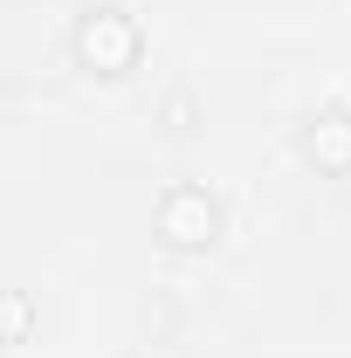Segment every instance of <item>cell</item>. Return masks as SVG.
<instances>
[{"instance_id":"1","label":"cell","mask_w":351,"mask_h":358,"mask_svg":"<svg viewBox=\"0 0 351 358\" xmlns=\"http://www.w3.org/2000/svg\"><path fill=\"white\" fill-rule=\"evenodd\" d=\"M138 55H145V35L124 7H89L76 21V62L89 76H124V69H138Z\"/></svg>"},{"instance_id":"2","label":"cell","mask_w":351,"mask_h":358,"mask_svg":"<svg viewBox=\"0 0 351 358\" xmlns=\"http://www.w3.org/2000/svg\"><path fill=\"white\" fill-rule=\"evenodd\" d=\"M152 227H159L166 248H186V255H193V248H214L220 241V200L207 186H173V193L159 200Z\"/></svg>"},{"instance_id":"3","label":"cell","mask_w":351,"mask_h":358,"mask_svg":"<svg viewBox=\"0 0 351 358\" xmlns=\"http://www.w3.org/2000/svg\"><path fill=\"white\" fill-rule=\"evenodd\" d=\"M303 159L317 166V173H331V179L351 173V110H345V103L317 110V117L303 124Z\"/></svg>"},{"instance_id":"4","label":"cell","mask_w":351,"mask_h":358,"mask_svg":"<svg viewBox=\"0 0 351 358\" xmlns=\"http://www.w3.org/2000/svg\"><path fill=\"white\" fill-rule=\"evenodd\" d=\"M28 331H35V303L21 289H0V345L7 338H28Z\"/></svg>"},{"instance_id":"5","label":"cell","mask_w":351,"mask_h":358,"mask_svg":"<svg viewBox=\"0 0 351 358\" xmlns=\"http://www.w3.org/2000/svg\"><path fill=\"white\" fill-rule=\"evenodd\" d=\"M166 124H173V131H186V124H193V96H186V90H173V96H166Z\"/></svg>"}]
</instances>
